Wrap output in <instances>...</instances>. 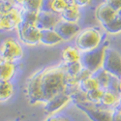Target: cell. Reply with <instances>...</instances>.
I'll list each match as a JSON object with an SVG mask.
<instances>
[{"label": "cell", "instance_id": "9c48e42d", "mask_svg": "<svg viewBox=\"0 0 121 121\" xmlns=\"http://www.w3.org/2000/svg\"><path fill=\"white\" fill-rule=\"evenodd\" d=\"M70 101H72L71 95L68 92L60 93L50 100H48L47 103H45V112L47 114L52 115L58 112L60 109H62L64 107H66Z\"/></svg>", "mask_w": 121, "mask_h": 121}, {"label": "cell", "instance_id": "8992f818", "mask_svg": "<svg viewBox=\"0 0 121 121\" xmlns=\"http://www.w3.org/2000/svg\"><path fill=\"white\" fill-rule=\"evenodd\" d=\"M0 55L4 60L17 63L23 57V48L17 40L10 37L0 45Z\"/></svg>", "mask_w": 121, "mask_h": 121}, {"label": "cell", "instance_id": "3957f363", "mask_svg": "<svg viewBox=\"0 0 121 121\" xmlns=\"http://www.w3.org/2000/svg\"><path fill=\"white\" fill-rule=\"evenodd\" d=\"M102 43L103 34L95 27H88L80 30L76 37V48L82 53L97 48Z\"/></svg>", "mask_w": 121, "mask_h": 121}, {"label": "cell", "instance_id": "d6a6232c", "mask_svg": "<svg viewBox=\"0 0 121 121\" xmlns=\"http://www.w3.org/2000/svg\"><path fill=\"white\" fill-rule=\"evenodd\" d=\"M117 15H118V16H119V17H121V9H120V10H119V11L117 12Z\"/></svg>", "mask_w": 121, "mask_h": 121}, {"label": "cell", "instance_id": "5b68a950", "mask_svg": "<svg viewBox=\"0 0 121 121\" xmlns=\"http://www.w3.org/2000/svg\"><path fill=\"white\" fill-rule=\"evenodd\" d=\"M75 105L91 121H112L113 108H105L100 104H91L88 102L77 103Z\"/></svg>", "mask_w": 121, "mask_h": 121}, {"label": "cell", "instance_id": "4fadbf2b", "mask_svg": "<svg viewBox=\"0 0 121 121\" xmlns=\"http://www.w3.org/2000/svg\"><path fill=\"white\" fill-rule=\"evenodd\" d=\"M116 17H117V12L114 11L112 8H110L108 5H107L105 2L99 5L96 10V17L102 25L108 23Z\"/></svg>", "mask_w": 121, "mask_h": 121}, {"label": "cell", "instance_id": "7c38bea8", "mask_svg": "<svg viewBox=\"0 0 121 121\" xmlns=\"http://www.w3.org/2000/svg\"><path fill=\"white\" fill-rule=\"evenodd\" d=\"M72 4H74L73 0H43L41 11L53 12L60 15Z\"/></svg>", "mask_w": 121, "mask_h": 121}, {"label": "cell", "instance_id": "ffe728a7", "mask_svg": "<svg viewBox=\"0 0 121 121\" xmlns=\"http://www.w3.org/2000/svg\"><path fill=\"white\" fill-rule=\"evenodd\" d=\"M23 11L40 12L42 8L43 0H14Z\"/></svg>", "mask_w": 121, "mask_h": 121}, {"label": "cell", "instance_id": "83f0119b", "mask_svg": "<svg viewBox=\"0 0 121 121\" xmlns=\"http://www.w3.org/2000/svg\"><path fill=\"white\" fill-rule=\"evenodd\" d=\"M74 4L78 8H85L90 6L92 3V0H73Z\"/></svg>", "mask_w": 121, "mask_h": 121}, {"label": "cell", "instance_id": "52a82bcc", "mask_svg": "<svg viewBox=\"0 0 121 121\" xmlns=\"http://www.w3.org/2000/svg\"><path fill=\"white\" fill-rule=\"evenodd\" d=\"M17 34L19 40L27 46H36L40 44V29L36 24H30L22 22L17 26Z\"/></svg>", "mask_w": 121, "mask_h": 121}, {"label": "cell", "instance_id": "277c9868", "mask_svg": "<svg viewBox=\"0 0 121 121\" xmlns=\"http://www.w3.org/2000/svg\"><path fill=\"white\" fill-rule=\"evenodd\" d=\"M108 48V47L107 43H102V45L97 48L90 50V52H82V57H80V63L82 64V67L92 74L102 69L106 50Z\"/></svg>", "mask_w": 121, "mask_h": 121}, {"label": "cell", "instance_id": "9a60e30c", "mask_svg": "<svg viewBox=\"0 0 121 121\" xmlns=\"http://www.w3.org/2000/svg\"><path fill=\"white\" fill-rule=\"evenodd\" d=\"M16 63L9 62L3 58L0 59V80H10L16 75Z\"/></svg>", "mask_w": 121, "mask_h": 121}, {"label": "cell", "instance_id": "1f68e13d", "mask_svg": "<svg viewBox=\"0 0 121 121\" xmlns=\"http://www.w3.org/2000/svg\"><path fill=\"white\" fill-rule=\"evenodd\" d=\"M119 93L121 95V78H119Z\"/></svg>", "mask_w": 121, "mask_h": 121}, {"label": "cell", "instance_id": "f1b7e54d", "mask_svg": "<svg viewBox=\"0 0 121 121\" xmlns=\"http://www.w3.org/2000/svg\"><path fill=\"white\" fill-rule=\"evenodd\" d=\"M45 121H70V119L63 115L52 114V115H49Z\"/></svg>", "mask_w": 121, "mask_h": 121}, {"label": "cell", "instance_id": "484cf974", "mask_svg": "<svg viewBox=\"0 0 121 121\" xmlns=\"http://www.w3.org/2000/svg\"><path fill=\"white\" fill-rule=\"evenodd\" d=\"M108 90H110L112 92H115V93H119V78H115V77H112L110 78V82L108 83V86L107 88Z\"/></svg>", "mask_w": 121, "mask_h": 121}, {"label": "cell", "instance_id": "7402d4cb", "mask_svg": "<svg viewBox=\"0 0 121 121\" xmlns=\"http://www.w3.org/2000/svg\"><path fill=\"white\" fill-rule=\"evenodd\" d=\"M93 76L95 77V78L97 79V82L100 85L101 88H103V89H107L108 86V83L110 82V78H112V76H110L108 72H106L105 70L102 68V69H100L98 70L97 72H95L93 74Z\"/></svg>", "mask_w": 121, "mask_h": 121}, {"label": "cell", "instance_id": "ac0fdd59", "mask_svg": "<svg viewBox=\"0 0 121 121\" xmlns=\"http://www.w3.org/2000/svg\"><path fill=\"white\" fill-rule=\"evenodd\" d=\"M60 17H61V19L64 22L78 23V22L79 21V17H80L79 8L77 7L75 4L70 5L60 14Z\"/></svg>", "mask_w": 121, "mask_h": 121}, {"label": "cell", "instance_id": "2e32d148", "mask_svg": "<svg viewBox=\"0 0 121 121\" xmlns=\"http://www.w3.org/2000/svg\"><path fill=\"white\" fill-rule=\"evenodd\" d=\"M62 60L63 63L69 64V63H74V62H78L80 61V57H82V52L75 47L73 46H69L66 47L62 50Z\"/></svg>", "mask_w": 121, "mask_h": 121}, {"label": "cell", "instance_id": "6da1fadb", "mask_svg": "<svg viewBox=\"0 0 121 121\" xmlns=\"http://www.w3.org/2000/svg\"><path fill=\"white\" fill-rule=\"evenodd\" d=\"M69 79L64 63L36 72L30 77L26 85L29 103L45 104L54 96L68 92Z\"/></svg>", "mask_w": 121, "mask_h": 121}, {"label": "cell", "instance_id": "d6986e66", "mask_svg": "<svg viewBox=\"0 0 121 121\" xmlns=\"http://www.w3.org/2000/svg\"><path fill=\"white\" fill-rule=\"evenodd\" d=\"M15 92L13 83L10 80H0V102L10 100Z\"/></svg>", "mask_w": 121, "mask_h": 121}, {"label": "cell", "instance_id": "8fae6325", "mask_svg": "<svg viewBox=\"0 0 121 121\" xmlns=\"http://www.w3.org/2000/svg\"><path fill=\"white\" fill-rule=\"evenodd\" d=\"M55 31L62 38L63 41H71L80 32V27L78 23L61 21L55 27Z\"/></svg>", "mask_w": 121, "mask_h": 121}, {"label": "cell", "instance_id": "ba28073f", "mask_svg": "<svg viewBox=\"0 0 121 121\" xmlns=\"http://www.w3.org/2000/svg\"><path fill=\"white\" fill-rule=\"evenodd\" d=\"M102 68L110 76L121 78V54L117 50L108 48Z\"/></svg>", "mask_w": 121, "mask_h": 121}, {"label": "cell", "instance_id": "44dd1931", "mask_svg": "<svg viewBox=\"0 0 121 121\" xmlns=\"http://www.w3.org/2000/svg\"><path fill=\"white\" fill-rule=\"evenodd\" d=\"M78 85H79V89L85 93H87L89 91H92L94 89L100 88V85L97 82V79L95 78V77L93 76V74L91 76L87 77L86 78L82 79V82H79Z\"/></svg>", "mask_w": 121, "mask_h": 121}, {"label": "cell", "instance_id": "cb8c5ba5", "mask_svg": "<svg viewBox=\"0 0 121 121\" xmlns=\"http://www.w3.org/2000/svg\"><path fill=\"white\" fill-rule=\"evenodd\" d=\"M65 64V63H64ZM65 69H66V73L70 78H76L79 73L83 70L82 64L80 63V61L78 62H74V63H69V64H65Z\"/></svg>", "mask_w": 121, "mask_h": 121}, {"label": "cell", "instance_id": "7a4b0ae2", "mask_svg": "<svg viewBox=\"0 0 121 121\" xmlns=\"http://www.w3.org/2000/svg\"><path fill=\"white\" fill-rule=\"evenodd\" d=\"M23 12L14 0H0V31L17 28L22 21Z\"/></svg>", "mask_w": 121, "mask_h": 121}, {"label": "cell", "instance_id": "e0dca14e", "mask_svg": "<svg viewBox=\"0 0 121 121\" xmlns=\"http://www.w3.org/2000/svg\"><path fill=\"white\" fill-rule=\"evenodd\" d=\"M119 99H120V94L106 89L102 99H101L100 105L108 108H115L119 103Z\"/></svg>", "mask_w": 121, "mask_h": 121}, {"label": "cell", "instance_id": "5bb4252c", "mask_svg": "<svg viewBox=\"0 0 121 121\" xmlns=\"http://www.w3.org/2000/svg\"><path fill=\"white\" fill-rule=\"evenodd\" d=\"M63 42L62 38L55 31V29H43L40 33V44L52 47L57 46Z\"/></svg>", "mask_w": 121, "mask_h": 121}, {"label": "cell", "instance_id": "836d02e7", "mask_svg": "<svg viewBox=\"0 0 121 121\" xmlns=\"http://www.w3.org/2000/svg\"><path fill=\"white\" fill-rule=\"evenodd\" d=\"M120 112H121V110H120Z\"/></svg>", "mask_w": 121, "mask_h": 121}, {"label": "cell", "instance_id": "4dcf8cb0", "mask_svg": "<svg viewBox=\"0 0 121 121\" xmlns=\"http://www.w3.org/2000/svg\"><path fill=\"white\" fill-rule=\"evenodd\" d=\"M115 108L121 110V95H120V99H119V103H118V105H117V107H116Z\"/></svg>", "mask_w": 121, "mask_h": 121}, {"label": "cell", "instance_id": "603a6c76", "mask_svg": "<svg viewBox=\"0 0 121 121\" xmlns=\"http://www.w3.org/2000/svg\"><path fill=\"white\" fill-rule=\"evenodd\" d=\"M103 28L109 34H118L121 33V17L117 15L115 18H113L112 22L108 23L102 25Z\"/></svg>", "mask_w": 121, "mask_h": 121}, {"label": "cell", "instance_id": "f546056e", "mask_svg": "<svg viewBox=\"0 0 121 121\" xmlns=\"http://www.w3.org/2000/svg\"><path fill=\"white\" fill-rule=\"evenodd\" d=\"M112 121H121V112L117 108H113Z\"/></svg>", "mask_w": 121, "mask_h": 121}, {"label": "cell", "instance_id": "4316f807", "mask_svg": "<svg viewBox=\"0 0 121 121\" xmlns=\"http://www.w3.org/2000/svg\"><path fill=\"white\" fill-rule=\"evenodd\" d=\"M105 3L116 12H118L121 9V0H106Z\"/></svg>", "mask_w": 121, "mask_h": 121}, {"label": "cell", "instance_id": "d4e9b609", "mask_svg": "<svg viewBox=\"0 0 121 121\" xmlns=\"http://www.w3.org/2000/svg\"><path fill=\"white\" fill-rule=\"evenodd\" d=\"M104 92H105V89L101 88V87L94 89L92 91L87 92L86 93L87 102L91 103V104H100L101 99H102V97L104 95Z\"/></svg>", "mask_w": 121, "mask_h": 121}, {"label": "cell", "instance_id": "30bf717a", "mask_svg": "<svg viewBox=\"0 0 121 121\" xmlns=\"http://www.w3.org/2000/svg\"><path fill=\"white\" fill-rule=\"evenodd\" d=\"M61 17L59 14L48 12V11H40L38 13L36 25L41 29H55L57 24L61 22Z\"/></svg>", "mask_w": 121, "mask_h": 121}]
</instances>
